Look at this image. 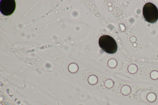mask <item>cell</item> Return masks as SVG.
Returning <instances> with one entry per match:
<instances>
[{"mask_svg": "<svg viewBox=\"0 0 158 105\" xmlns=\"http://www.w3.org/2000/svg\"><path fill=\"white\" fill-rule=\"evenodd\" d=\"M99 46L106 52L110 54L115 53L117 50L118 46L114 39L109 35H103L98 40Z\"/></svg>", "mask_w": 158, "mask_h": 105, "instance_id": "1", "label": "cell"}, {"mask_svg": "<svg viewBox=\"0 0 158 105\" xmlns=\"http://www.w3.org/2000/svg\"><path fill=\"white\" fill-rule=\"evenodd\" d=\"M143 14L147 22L152 23H155L158 19V9L153 3H147L143 7Z\"/></svg>", "mask_w": 158, "mask_h": 105, "instance_id": "2", "label": "cell"}, {"mask_svg": "<svg viewBox=\"0 0 158 105\" xmlns=\"http://www.w3.org/2000/svg\"><path fill=\"white\" fill-rule=\"evenodd\" d=\"M14 0H1L0 2V11L3 15L9 16L12 14L16 8Z\"/></svg>", "mask_w": 158, "mask_h": 105, "instance_id": "3", "label": "cell"}]
</instances>
